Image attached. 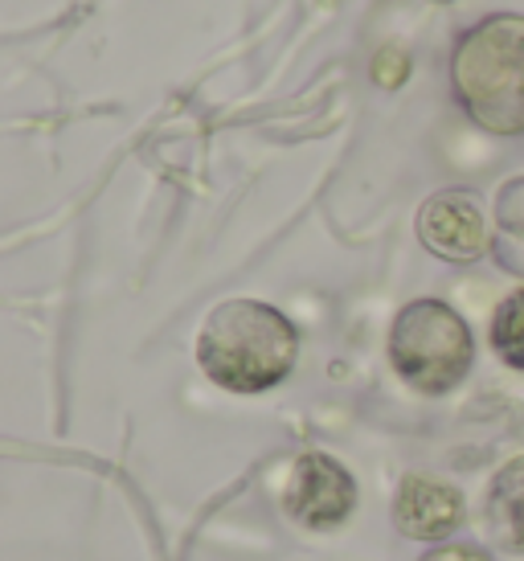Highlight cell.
Returning <instances> with one entry per match:
<instances>
[{"instance_id":"1","label":"cell","mask_w":524,"mask_h":561,"mask_svg":"<svg viewBox=\"0 0 524 561\" xmlns=\"http://www.w3.org/2000/svg\"><path fill=\"white\" fill-rule=\"evenodd\" d=\"M299 360V328L262 299H226L197 332V365L217 390L262 393L287 381Z\"/></svg>"},{"instance_id":"2","label":"cell","mask_w":524,"mask_h":561,"mask_svg":"<svg viewBox=\"0 0 524 561\" xmlns=\"http://www.w3.org/2000/svg\"><path fill=\"white\" fill-rule=\"evenodd\" d=\"M451 91L463 115L492 136L524 131V13L476 21L451 54Z\"/></svg>"},{"instance_id":"3","label":"cell","mask_w":524,"mask_h":561,"mask_svg":"<svg viewBox=\"0 0 524 561\" xmlns=\"http://www.w3.org/2000/svg\"><path fill=\"white\" fill-rule=\"evenodd\" d=\"M476 341L471 328L443 299H414L394 316L389 365L422 398H443L471 374Z\"/></svg>"},{"instance_id":"4","label":"cell","mask_w":524,"mask_h":561,"mask_svg":"<svg viewBox=\"0 0 524 561\" xmlns=\"http://www.w3.org/2000/svg\"><path fill=\"white\" fill-rule=\"evenodd\" d=\"M418 242L443 263H476L488 254V214L471 188H443L422 202L414 218Z\"/></svg>"},{"instance_id":"5","label":"cell","mask_w":524,"mask_h":561,"mask_svg":"<svg viewBox=\"0 0 524 561\" xmlns=\"http://www.w3.org/2000/svg\"><path fill=\"white\" fill-rule=\"evenodd\" d=\"M283 504H287V516L304 529H337L356 508V480L340 459L324 451H308L295 459Z\"/></svg>"},{"instance_id":"6","label":"cell","mask_w":524,"mask_h":561,"mask_svg":"<svg viewBox=\"0 0 524 561\" xmlns=\"http://www.w3.org/2000/svg\"><path fill=\"white\" fill-rule=\"evenodd\" d=\"M463 513L467 508L459 492L431 476H410L394 500V525L401 537H414V541H443L463 525Z\"/></svg>"},{"instance_id":"7","label":"cell","mask_w":524,"mask_h":561,"mask_svg":"<svg viewBox=\"0 0 524 561\" xmlns=\"http://www.w3.org/2000/svg\"><path fill=\"white\" fill-rule=\"evenodd\" d=\"M488 529L509 553H524V459H512L488 488Z\"/></svg>"},{"instance_id":"8","label":"cell","mask_w":524,"mask_h":561,"mask_svg":"<svg viewBox=\"0 0 524 561\" xmlns=\"http://www.w3.org/2000/svg\"><path fill=\"white\" fill-rule=\"evenodd\" d=\"M492 254L509 275L524 279V176H512L495 193Z\"/></svg>"},{"instance_id":"9","label":"cell","mask_w":524,"mask_h":561,"mask_svg":"<svg viewBox=\"0 0 524 561\" xmlns=\"http://www.w3.org/2000/svg\"><path fill=\"white\" fill-rule=\"evenodd\" d=\"M492 348L504 365L524 374V287L500 299V308L492 316Z\"/></svg>"},{"instance_id":"10","label":"cell","mask_w":524,"mask_h":561,"mask_svg":"<svg viewBox=\"0 0 524 561\" xmlns=\"http://www.w3.org/2000/svg\"><path fill=\"white\" fill-rule=\"evenodd\" d=\"M422 561H492V558H488L479 546H438Z\"/></svg>"},{"instance_id":"11","label":"cell","mask_w":524,"mask_h":561,"mask_svg":"<svg viewBox=\"0 0 524 561\" xmlns=\"http://www.w3.org/2000/svg\"><path fill=\"white\" fill-rule=\"evenodd\" d=\"M431 4H455V0H431Z\"/></svg>"}]
</instances>
